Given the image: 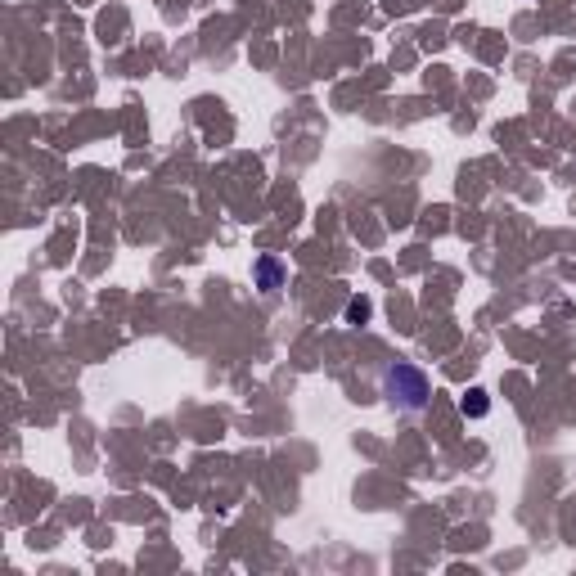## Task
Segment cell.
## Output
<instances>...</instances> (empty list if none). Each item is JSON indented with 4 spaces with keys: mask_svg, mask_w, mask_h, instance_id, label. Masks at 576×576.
Masks as SVG:
<instances>
[{
    "mask_svg": "<svg viewBox=\"0 0 576 576\" xmlns=\"http://www.w3.org/2000/svg\"><path fill=\"white\" fill-rule=\"evenodd\" d=\"M378 387H383L387 405H396V410H405V414L428 410V396H432L428 374H423L419 365H410V360H392V365L383 369V378H378Z\"/></svg>",
    "mask_w": 576,
    "mask_h": 576,
    "instance_id": "6da1fadb",
    "label": "cell"
},
{
    "mask_svg": "<svg viewBox=\"0 0 576 576\" xmlns=\"http://www.w3.org/2000/svg\"><path fill=\"white\" fill-rule=\"evenodd\" d=\"M284 279H288V270L275 252H261V257L252 261V288H261L266 297H275L279 288H284Z\"/></svg>",
    "mask_w": 576,
    "mask_h": 576,
    "instance_id": "7a4b0ae2",
    "label": "cell"
},
{
    "mask_svg": "<svg viewBox=\"0 0 576 576\" xmlns=\"http://www.w3.org/2000/svg\"><path fill=\"white\" fill-rule=\"evenodd\" d=\"M459 410H464L468 419H482V414L491 410V401H486V392H482V387H473V392H468L464 401H459Z\"/></svg>",
    "mask_w": 576,
    "mask_h": 576,
    "instance_id": "3957f363",
    "label": "cell"
},
{
    "mask_svg": "<svg viewBox=\"0 0 576 576\" xmlns=\"http://www.w3.org/2000/svg\"><path fill=\"white\" fill-rule=\"evenodd\" d=\"M369 315H374V302H369V297H351L347 302V324H369Z\"/></svg>",
    "mask_w": 576,
    "mask_h": 576,
    "instance_id": "277c9868",
    "label": "cell"
}]
</instances>
